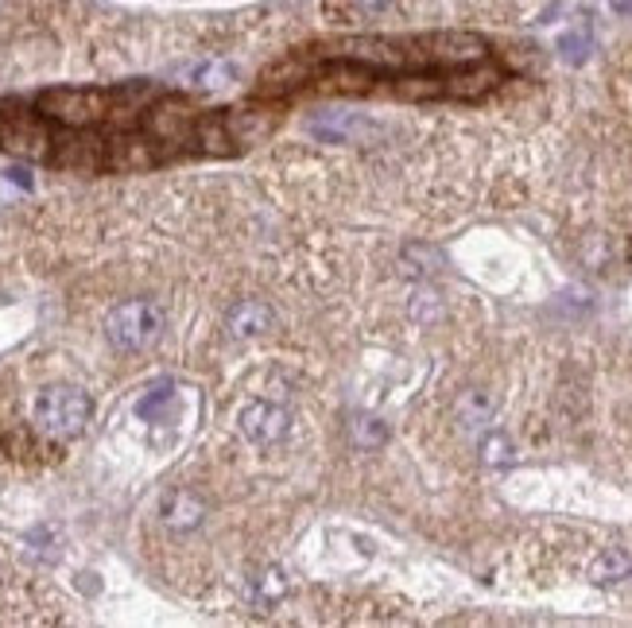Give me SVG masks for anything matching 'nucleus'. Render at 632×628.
<instances>
[{
  "mask_svg": "<svg viewBox=\"0 0 632 628\" xmlns=\"http://www.w3.org/2000/svg\"><path fill=\"white\" fill-rule=\"evenodd\" d=\"M225 326H230L233 338H260L272 326V311L260 299H241L230 311V318H225Z\"/></svg>",
  "mask_w": 632,
  "mask_h": 628,
  "instance_id": "20e7f679",
  "label": "nucleus"
},
{
  "mask_svg": "<svg viewBox=\"0 0 632 628\" xmlns=\"http://www.w3.org/2000/svg\"><path fill=\"white\" fill-rule=\"evenodd\" d=\"M338 4V16H346V20H358V16H381V12L393 4V0H333Z\"/></svg>",
  "mask_w": 632,
  "mask_h": 628,
  "instance_id": "423d86ee",
  "label": "nucleus"
},
{
  "mask_svg": "<svg viewBox=\"0 0 632 628\" xmlns=\"http://www.w3.org/2000/svg\"><path fill=\"white\" fill-rule=\"evenodd\" d=\"M559 51H563L566 62H582V59H586V51H589V35L586 32L563 35V39H559Z\"/></svg>",
  "mask_w": 632,
  "mask_h": 628,
  "instance_id": "6e6552de",
  "label": "nucleus"
},
{
  "mask_svg": "<svg viewBox=\"0 0 632 628\" xmlns=\"http://www.w3.org/2000/svg\"><path fill=\"white\" fill-rule=\"evenodd\" d=\"M90 416H94V404L82 388H67V384H55L44 388L32 404V427L39 431V439L51 442H70L86 431Z\"/></svg>",
  "mask_w": 632,
  "mask_h": 628,
  "instance_id": "f257e3e1",
  "label": "nucleus"
},
{
  "mask_svg": "<svg viewBox=\"0 0 632 628\" xmlns=\"http://www.w3.org/2000/svg\"><path fill=\"white\" fill-rule=\"evenodd\" d=\"M241 434H245L253 446H260V451H268V446H276V442L288 439L291 431V416L280 408V404H268V399H257V404H248L245 411H241Z\"/></svg>",
  "mask_w": 632,
  "mask_h": 628,
  "instance_id": "7ed1b4c3",
  "label": "nucleus"
},
{
  "mask_svg": "<svg viewBox=\"0 0 632 628\" xmlns=\"http://www.w3.org/2000/svg\"><path fill=\"white\" fill-rule=\"evenodd\" d=\"M613 4V12H621V16H632V0H609Z\"/></svg>",
  "mask_w": 632,
  "mask_h": 628,
  "instance_id": "1a4fd4ad",
  "label": "nucleus"
},
{
  "mask_svg": "<svg viewBox=\"0 0 632 628\" xmlns=\"http://www.w3.org/2000/svg\"><path fill=\"white\" fill-rule=\"evenodd\" d=\"M624 574H632V555L629 551H621V547H609V551H601L598 559L589 562V578L594 582H617V578H624Z\"/></svg>",
  "mask_w": 632,
  "mask_h": 628,
  "instance_id": "39448f33",
  "label": "nucleus"
},
{
  "mask_svg": "<svg viewBox=\"0 0 632 628\" xmlns=\"http://www.w3.org/2000/svg\"><path fill=\"white\" fill-rule=\"evenodd\" d=\"M353 439H358L361 446H385L388 434L376 419H358V423H353Z\"/></svg>",
  "mask_w": 632,
  "mask_h": 628,
  "instance_id": "0eeeda50",
  "label": "nucleus"
},
{
  "mask_svg": "<svg viewBox=\"0 0 632 628\" xmlns=\"http://www.w3.org/2000/svg\"><path fill=\"white\" fill-rule=\"evenodd\" d=\"M105 334L125 353H140L163 334V311L148 299H129V303L113 306V314L105 318Z\"/></svg>",
  "mask_w": 632,
  "mask_h": 628,
  "instance_id": "f03ea898",
  "label": "nucleus"
}]
</instances>
